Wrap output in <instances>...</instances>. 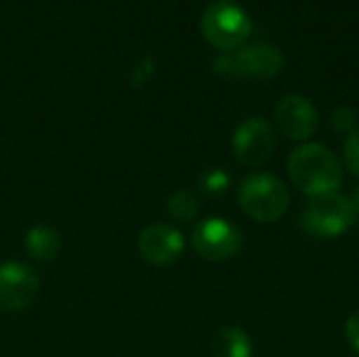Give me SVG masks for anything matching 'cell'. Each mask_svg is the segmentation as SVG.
<instances>
[{
	"instance_id": "obj_1",
	"label": "cell",
	"mask_w": 359,
	"mask_h": 357,
	"mask_svg": "<svg viewBox=\"0 0 359 357\" xmlns=\"http://www.w3.org/2000/svg\"><path fill=\"white\" fill-rule=\"evenodd\" d=\"M286 166L294 187L309 198L334 194L343 185V162L322 143H303L294 147Z\"/></svg>"
},
{
	"instance_id": "obj_2",
	"label": "cell",
	"mask_w": 359,
	"mask_h": 357,
	"mask_svg": "<svg viewBox=\"0 0 359 357\" xmlns=\"http://www.w3.org/2000/svg\"><path fill=\"white\" fill-rule=\"evenodd\" d=\"M238 204L252 221L276 223L290 208V189L280 177L257 170L242 179L238 187Z\"/></svg>"
},
{
	"instance_id": "obj_3",
	"label": "cell",
	"mask_w": 359,
	"mask_h": 357,
	"mask_svg": "<svg viewBox=\"0 0 359 357\" xmlns=\"http://www.w3.org/2000/svg\"><path fill=\"white\" fill-rule=\"evenodd\" d=\"M286 67L284 53L269 42L244 44L212 61V72L229 80H271Z\"/></svg>"
},
{
	"instance_id": "obj_4",
	"label": "cell",
	"mask_w": 359,
	"mask_h": 357,
	"mask_svg": "<svg viewBox=\"0 0 359 357\" xmlns=\"http://www.w3.org/2000/svg\"><path fill=\"white\" fill-rule=\"evenodd\" d=\"M355 221L358 213L351 198L339 191L311 198L299 215L301 229L316 240H334L347 234Z\"/></svg>"
},
{
	"instance_id": "obj_5",
	"label": "cell",
	"mask_w": 359,
	"mask_h": 357,
	"mask_svg": "<svg viewBox=\"0 0 359 357\" xmlns=\"http://www.w3.org/2000/svg\"><path fill=\"white\" fill-rule=\"evenodd\" d=\"M200 29L215 48L231 53L246 44L252 34V21L238 2L215 0L204 8Z\"/></svg>"
},
{
	"instance_id": "obj_6",
	"label": "cell",
	"mask_w": 359,
	"mask_h": 357,
	"mask_svg": "<svg viewBox=\"0 0 359 357\" xmlns=\"http://www.w3.org/2000/svg\"><path fill=\"white\" fill-rule=\"evenodd\" d=\"M191 246L196 255L210 263L236 259L244 248V234L240 227L221 217H208L196 223L191 231Z\"/></svg>"
},
{
	"instance_id": "obj_7",
	"label": "cell",
	"mask_w": 359,
	"mask_h": 357,
	"mask_svg": "<svg viewBox=\"0 0 359 357\" xmlns=\"http://www.w3.org/2000/svg\"><path fill=\"white\" fill-rule=\"evenodd\" d=\"M278 137L273 126L265 118H248L244 120L231 139V151L240 164L246 166H263L276 154Z\"/></svg>"
},
{
	"instance_id": "obj_8",
	"label": "cell",
	"mask_w": 359,
	"mask_h": 357,
	"mask_svg": "<svg viewBox=\"0 0 359 357\" xmlns=\"http://www.w3.org/2000/svg\"><path fill=\"white\" fill-rule=\"evenodd\" d=\"M40 290L38 274L17 261L0 263V311L19 314L27 309Z\"/></svg>"
},
{
	"instance_id": "obj_9",
	"label": "cell",
	"mask_w": 359,
	"mask_h": 357,
	"mask_svg": "<svg viewBox=\"0 0 359 357\" xmlns=\"http://www.w3.org/2000/svg\"><path fill=\"white\" fill-rule=\"evenodd\" d=\"M273 120L282 137L305 143L316 135L320 124V114L311 99L303 95H286L284 99L278 101Z\"/></svg>"
},
{
	"instance_id": "obj_10",
	"label": "cell",
	"mask_w": 359,
	"mask_h": 357,
	"mask_svg": "<svg viewBox=\"0 0 359 357\" xmlns=\"http://www.w3.org/2000/svg\"><path fill=\"white\" fill-rule=\"evenodd\" d=\"M137 250L145 263L154 267H166L181 259L185 250V238L170 223H151L139 234Z\"/></svg>"
},
{
	"instance_id": "obj_11",
	"label": "cell",
	"mask_w": 359,
	"mask_h": 357,
	"mask_svg": "<svg viewBox=\"0 0 359 357\" xmlns=\"http://www.w3.org/2000/svg\"><path fill=\"white\" fill-rule=\"evenodd\" d=\"M25 252L36 263H50L61 252V236L48 225H36L25 234Z\"/></svg>"
},
{
	"instance_id": "obj_12",
	"label": "cell",
	"mask_w": 359,
	"mask_h": 357,
	"mask_svg": "<svg viewBox=\"0 0 359 357\" xmlns=\"http://www.w3.org/2000/svg\"><path fill=\"white\" fill-rule=\"evenodd\" d=\"M212 357H252L255 345L246 330L238 326H223L210 345Z\"/></svg>"
},
{
	"instance_id": "obj_13",
	"label": "cell",
	"mask_w": 359,
	"mask_h": 357,
	"mask_svg": "<svg viewBox=\"0 0 359 357\" xmlns=\"http://www.w3.org/2000/svg\"><path fill=\"white\" fill-rule=\"evenodd\" d=\"M166 210L175 221H194L200 213V200L194 191L179 189L168 198Z\"/></svg>"
},
{
	"instance_id": "obj_14",
	"label": "cell",
	"mask_w": 359,
	"mask_h": 357,
	"mask_svg": "<svg viewBox=\"0 0 359 357\" xmlns=\"http://www.w3.org/2000/svg\"><path fill=\"white\" fill-rule=\"evenodd\" d=\"M229 183H231V179H229V175L223 168H208L200 177V187L206 194H210V196L225 194L229 189Z\"/></svg>"
},
{
	"instance_id": "obj_15",
	"label": "cell",
	"mask_w": 359,
	"mask_h": 357,
	"mask_svg": "<svg viewBox=\"0 0 359 357\" xmlns=\"http://www.w3.org/2000/svg\"><path fill=\"white\" fill-rule=\"evenodd\" d=\"M332 128L341 135H351L358 126V112L351 105H339L332 112Z\"/></svg>"
},
{
	"instance_id": "obj_16",
	"label": "cell",
	"mask_w": 359,
	"mask_h": 357,
	"mask_svg": "<svg viewBox=\"0 0 359 357\" xmlns=\"http://www.w3.org/2000/svg\"><path fill=\"white\" fill-rule=\"evenodd\" d=\"M343 160L347 170L359 179V128H355L351 135H347L345 145H343Z\"/></svg>"
},
{
	"instance_id": "obj_17",
	"label": "cell",
	"mask_w": 359,
	"mask_h": 357,
	"mask_svg": "<svg viewBox=\"0 0 359 357\" xmlns=\"http://www.w3.org/2000/svg\"><path fill=\"white\" fill-rule=\"evenodd\" d=\"M345 337H347V343L351 345V349L359 353V309H355L347 324H345Z\"/></svg>"
},
{
	"instance_id": "obj_18",
	"label": "cell",
	"mask_w": 359,
	"mask_h": 357,
	"mask_svg": "<svg viewBox=\"0 0 359 357\" xmlns=\"http://www.w3.org/2000/svg\"><path fill=\"white\" fill-rule=\"evenodd\" d=\"M351 202H353V206H355V213H358L359 217V187L353 191V196H351Z\"/></svg>"
}]
</instances>
